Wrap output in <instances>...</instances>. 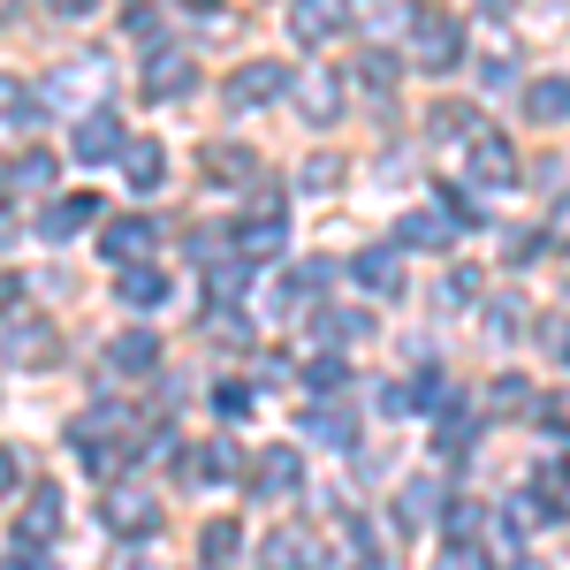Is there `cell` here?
Instances as JSON below:
<instances>
[{"mask_svg":"<svg viewBox=\"0 0 570 570\" xmlns=\"http://www.w3.org/2000/svg\"><path fill=\"white\" fill-rule=\"evenodd\" d=\"M411 53H419V69H456V53H464V16H449V8L411 16Z\"/></svg>","mask_w":570,"mask_h":570,"instance_id":"obj_1","label":"cell"},{"mask_svg":"<svg viewBox=\"0 0 570 570\" xmlns=\"http://www.w3.org/2000/svg\"><path fill=\"white\" fill-rule=\"evenodd\" d=\"M351 274L365 282V289H403V259H395V252H357Z\"/></svg>","mask_w":570,"mask_h":570,"instance_id":"obj_23","label":"cell"},{"mask_svg":"<svg viewBox=\"0 0 570 570\" xmlns=\"http://www.w3.org/2000/svg\"><path fill=\"white\" fill-rule=\"evenodd\" d=\"M160 31H168V23H160L153 8H137V16H130V39H160Z\"/></svg>","mask_w":570,"mask_h":570,"instance_id":"obj_39","label":"cell"},{"mask_svg":"<svg viewBox=\"0 0 570 570\" xmlns=\"http://www.w3.org/2000/svg\"><path fill=\"white\" fill-rule=\"evenodd\" d=\"M403 518H434V480H411V487H403Z\"/></svg>","mask_w":570,"mask_h":570,"instance_id":"obj_35","label":"cell"},{"mask_svg":"<svg viewBox=\"0 0 570 570\" xmlns=\"http://www.w3.org/2000/svg\"><path fill=\"white\" fill-rule=\"evenodd\" d=\"M206 176H252V153L244 145H214L206 153Z\"/></svg>","mask_w":570,"mask_h":570,"instance_id":"obj_29","label":"cell"},{"mask_svg":"<svg viewBox=\"0 0 570 570\" xmlns=\"http://www.w3.org/2000/svg\"><path fill=\"white\" fill-rule=\"evenodd\" d=\"M525 115L532 122H563L570 115V77H540V85H525Z\"/></svg>","mask_w":570,"mask_h":570,"instance_id":"obj_18","label":"cell"},{"mask_svg":"<svg viewBox=\"0 0 570 570\" xmlns=\"http://www.w3.org/2000/svg\"><path fill=\"white\" fill-rule=\"evenodd\" d=\"M236 464H244V456H236V441H206V449H198L183 472H190V480H206V487H220L228 472H236Z\"/></svg>","mask_w":570,"mask_h":570,"instance_id":"obj_21","label":"cell"},{"mask_svg":"<svg viewBox=\"0 0 570 570\" xmlns=\"http://www.w3.org/2000/svg\"><path fill=\"white\" fill-rule=\"evenodd\" d=\"M190 85H198V77H190L183 53H153V61H145V99H183Z\"/></svg>","mask_w":570,"mask_h":570,"instance_id":"obj_15","label":"cell"},{"mask_svg":"<svg viewBox=\"0 0 570 570\" xmlns=\"http://www.w3.org/2000/svg\"><path fill=\"white\" fill-rule=\"evenodd\" d=\"M8 570H53V563H31V556H16V563H8Z\"/></svg>","mask_w":570,"mask_h":570,"instance_id":"obj_45","label":"cell"},{"mask_svg":"<svg viewBox=\"0 0 570 570\" xmlns=\"http://www.w3.org/2000/svg\"><path fill=\"white\" fill-rule=\"evenodd\" d=\"M99 252L130 274V266L153 252V220H137V214H130V220H107V228H99Z\"/></svg>","mask_w":570,"mask_h":570,"instance_id":"obj_10","label":"cell"},{"mask_svg":"<svg viewBox=\"0 0 570 570\" xmlns=\"http://www.w3.org/2000/svg\"><path fill=\"white\" fill-rule=\"evenodd\" d=\"M8 183H16V190H46V183H53V153H23V160L8 168Z\"/></svg>","mask_w":570,"mask_h":570,"instance_id":"obj_26","label":"cell"},{"mask_svg":"<svg viewBox=\"0 0 570 570\" xmlns=\"http://www.w3.org/2000/svg\"><path fill=\"white\" fill-rule=\"evenodd\" d=\"M46 357H53V327H31V320H23V327L8 335V365L23 373V365H46Z\"/></svg>","mask_w":570,"mask_h":570,"instance_id":"obj_22","label":"cell"},{"mask_svg":"<svg viewBox=\"0 0 570 570\" xmlns=\"http://www.w3.org/2000/svg\"><path fill=\"white\" fill-rule=\"evenodd\" d=\"M107 365H115V373H153V365H160V343H153V335H115V343H107Z\"/></svg>","mask_w":570,"mask_h":570,"instance_id":"obj_20","label":"cell"},{"mask_svg":"<svg viewBox=\"0 0 570 570\" xmlns=\"http://www.w3.org/2000/svg\"><path fill=\"white\" fill-rule=\"evenodd\" d=\"M198 548H206V570H228V563H236V548H244V532H236V518H214Z\"/></svg>","mask_w":570,"mask_h":570,"instance_id":"obj_24","label":"cell"},{"mask_svg":"<svg viewBox=\"0 0 570 570\" xmlns=\"http://www.w3.org/2000/svg\"><path fill=\"white\" fill-rule=\"evenodd\" d=\"M99 518H107L115 540H145V532H160V494L153 487H107Z\"/></svg>","mask_w":570,"mask_h":570,"instance_id":"obj_2","label":"cell"},{"mask_svg":"<svg viewBox=\"0 0 570 570\" xmlns=\"http://www.w3.org/2000/svg\"><path fill=\"white\" fill-rule=\"evenodd\" d=\"M53 532H61V494L39 487V494L23 502V518H16V548H39V540H53Z\"/></svg>","mask_w":570,"mask_h":570,"instance_id":"obj_13","label":"cell"},{"mask_svg":"<svg viewBox=\"0 0 570 570\" xmlns=\"http://www.w3.org/2000/svg\"><path fill=\"white\" fill-rule=\"evenodd\" d=\"M244 403H252V389H236V381H220V389H214V411H228V419H236Z\"/></svg>","mask_w":570,"mask_h":570,"instance_id":"obj_38","label":"cell"},{"mask_svg":"<svg viewBox=\"0 0 570 570\" xmlns=\"http://www.w3.org/2000/svg\"><path fill=\"white\" fill-rule=\"evenodd\" d=\"M289 91H297V107H305L312 122H335V107H343V77L335 69H297Z\"/></svg>","mask_w":570,"mask_h":570,"instance_id":"obj_9","label":"cell"},{"mask_svg":"<svg viewBox=\"0 0 570 570\" xmlns=\"http://www.w3.org/2000/svg\"><path fill=\"white\" fill-rule=\"evenodd\" d=\"M0 494H16V449H0Z\"/></svg>","mask_w":570,"mask_h":570,"instance_id":"obj_42","label":"cell"},{"mask_svg":"<svg viewBox=\"0 0 570 570\" xmlns=\"http://www.w3.org/2000/svg\"><path fill=\"white\" fill-rule=\"evenodd\" d=\"M228 244H236V259H244V266H252V259H274V252L289 244V214H282V198H259Z\"/></svg>","mask_w":570,"mask_h":570,"instance_id":"obj_3","label":"cell"},{"mask_svg":"<svg viewBox=\"0 0 570 570\" xmlns=\"http://www.w3.org/2000/svg\"><path fill=\"white\" fill-rule=\"evenodd\" d=\"M282 91H289V69H282V61H252V69H236V77L220 85V99L244 115V107H266V99H282Z\"/></svg>","mask_w":570,"mask_h":570,"instance_id":"obj_4","label":"cell"},{"mask_svg":"<svg viewBox=\"0 0 570 570\" xmlns=\"http://www.w3.org/2000/svg\"><path fill=\"white\" fill-rule=\"evenodd\" d=\"M540 244H570V198L556 206V220H548V236H540Z\"/></svg>","mask_w":570,"mask_h":570,"instance_id":"obj_40","label":"cell"},{"mask_svg":"<svg viewBox=\"0 0 570 570\" xmlns=\"http://www.w3.org/2000/svg\"><path fill=\"white\" fill-rule=\"evenodd\" d=\"M441 570H487V556H480V548H456V556H449Z\"/></svg>","mask_w":570,"mask_h":570,"instance_id":"obj_41","label":"cell"},{"mask_svg":"<svg viewBox=\"0 0 570 570\" xmlns=\"http://www.w3.org/2000/svg\"><path fill=\"white\" fill-rule=\"evenodd\" d=\"M357 85H365V91H389L395 85V53H381V46H373V53L357 61Z\"/></svg>","mask_w":570,"mask_h":570,"instance_id":"obj_28","label":"cell"},{"mask_svg":"<svg viewBox=\"0 0 570 570\" xmlns=\"http://www.w3.org/2000/svg\"><path fill=\"white\" fill-rule=\"evenodd\" d=\"M365 327H373L365 312H327V320H320V335H327V343H357Z\"/></svg>","mask_w":570,"mask_h":570,"instance_id":"obj_30","label":"cell"},{"mask_svg":"<svg viewBox=\"0 0 570 570\" xmlns=\"http://www.w3.org/2000/svg\"><path fill=\"white\" fill-rule=\"evenodd\" d=\"M122 176H130V190H160V176H168V153H160L153 137H130V145H122Z\"/></svg>","mask_w":570,"mask_h":570,"instance_id":"obj_14","label":"cell"},{"mask_svg":"<svg viewBox=\"0 0 570 570\" xmlns=\"http://www.w3.org/2000/svg\"><path fill=\"white\" fill-rule=\"evenodd\" d=\"M403 244H449V220L441 214H411L403 220Z\"/></svg>","mask_w":570,"mask_h":570,"instance_id":"obj_31","label":"cell"},{"mask_svg":"<svg viewBox=\"0 0 570 570\" xmlns=\"http://www.w3.org/2000/svg\"><path fill=\"white\" fill-rule=\"evenodd\" d=\"M480 525H487V510H480V502H456V510H449V532H456V548H464V540H472Z\"/></svg>","mask_w":570,"mask_h":570,"instance_id":"obj_34","label":"cell"},{"mask_svg":"<svg viewBox=\"0 0 570 570\" xmlns=\"http://www.w3.org/2000/svg\"><path fill=\"white\" fill-rule=\"evenodd\" d=\"M23 99H31L23 77H8V69H0V122H8V115H23Z\"/></svg>","mask_w":570,"mask_h":570,"instance_id":"obj_37","label":"cell"},{"mask_svg":"<svg viewBox=\"0 0 570 570\" xmlns=\"http://www.w3.org/2000/svg\"><path fill=\"white\" fill-rule=\"evenodd\" d=\"M305 434L327 441V449H357V419H351V411H335V403H320V411H305Z\"/></svg>","mask_w":570,"mask_h":570,"instance_id":"obj_17","label":"cell"},{"mask_svg":"<svg viewBox=\"0 0 570 570\" xmlns=\"http://www.w3.org/2000/svg\"><path fill=\"white\" fill-rule=\"evenodd\" d=\"M16 297H23V282H16V274H0V312L16 305Z\"/></svg>","mask_w":570,"mask_h":570,"instance_id":"obj_43","label":"cell"},{"mask_svg":"<svg viewBox=\"0 0 570 570\" xmlns=\"http://www.w3.org/2000/svg\"><path fill=\"white\" fill-rule=\"evenodd\" d=\"M351 31V16L335 8V0H305V8H289V39L297 46H327V39H343Z\"/></svg>","mask_w":570,"mask_h":570,"instance_id":"obj_7","label":"cell"},{"mask_svg":"<svg viewBox=\"0 0 570 570\" xmlns=\"http://www.w3.org/2000/svg\"><path fill=\"white\" fill-rule=\"evenodd\" d=\"M99 214V190H77V198H61V206H46V236H77V228H85V220Z\"/></svg>","mask_w":570,"mask_h":570,"instance_id":"obj_19","label":"cell"},{"mask_svg":"<svg viewBox=\"0 0 570 570\" xmlns=\"http://www.w3.org/2000/svg\"><path fill=\"white\" fill-rule=\"evenodd\" d=\"M122 145H130V137H122V122H115V115H85V122H77V137H69V153H77L85 168L122 160Z\"/></svg>","mask_w":570,"mask_h":570,"instance_id":"obj_6","label":"cell"},{"mask_svg":"<svg viewBox=\"0 0 570 570\" xmlns=\"http://www.w3.org/2000/svg\"><path fill=\"white\" fill-rule=\"evenodd\" d=\"M206 297H214V312H220V305H236V297H244V259L214 266V274H206Z\"/></svg>","mask_w":570,"mask_h":570,"instance_id":"obj_25","label":"cell"},{"mask_svg":"<svg viewBox=\"0 0 570 570\" xmlns=\"http://www.w3.org/2000/svg\"><path fill=\"white\" fill-rule=\"evenodd\" d=\"M252 480H259L266 502H289V494H305V464H297L289 449H266L259 464H252Z\"/></svg>","mask_w":570,"mask_h":570,"instance_id":"obj_11","label":"cell"},{"mask_svg":"<svg viewBox=\"0 0 570 570\" xmlns=\"http://www.w3.org/2000/svg\"><path fill=\"white\" fill-rule=\"evenodd\" d=\"M305 381H312V389H320V395L351 389V357H335V351H327V357H312V373H305Z\"/></svg>","mask_w":570,"mask_h":570,"instance_id":"obj_27","label":"cell"},{"mask_svg":"<svg viewBox=\"0 0 570 570\" xmlns=\"http://www.w3.org/2000/svg\"><path fill=\"white\" fill-rule=\"evenodd\" d=\"M548 419H556V426H570V395H556V403H548Z\"/></svg>","mask_w":570,"mask_h":570,"instance_id":"obj_44","label":"cell"},{"mask_svg":"<svg viewBox=\"0 0 570 570\" xmlns=\"http://www.w3.org/2000/svg\"><path fill=\"white\" fill-rule=\"evenodd\" d=\"M297 183H305V190H327V183H343V160H335V153H312Z\"/></svg>","mask_w":570,"mask_h":570,"instance_id":"obj_32","label":"cell"},{"mask_svg":"<svg viewBox=\"0 0 570 570\" xmlns=\"http://www.w3.org/2000/svg\"><path fill=\"white\" fill-rule=\"evenodd\" d=\"M327 556H320V540H312L305 525H274L259 548V570H320Z\"/></svg>","mask_w":570,"mask_h":570,"instance_id":"obj_5","label":"cell"},{"mask_svg":"<svg viewBox=\"0 0 570 570\" xmlns=\"http://www.w3.org/2000/svg\"><path fill=\"white\" fill-rule=\"evenodd\" d=\"M122 305L130 312H160L168 305V274H160V266H130V274H122Z\"/></svg>","mask_w":570,"mask_h":570,"instance_id":"obj_16","label":"cell"},{"mask_svg":"<svg viewBox=\"0 0 570 570\" xmlns=\"http://www.w3.org/2000/svg\"><path fill=\"white\" fill-rule=\"evenodd\" d=\"M434 441H441V456H456V449H472V419H456V411H449Z\"/></svg>","mask_w":570,"mask_h":570,"instance_id":"obj_33","label":"cell"},{"mask_svg":"<svg viewBox=\"0 0 570 570\" xmlns=\"http://www.w3.org/2000/svg\"><path fill=\"white\" fill-rule=\"evenodd\" d=\"M91 91H107V61H69V69L46 77V107H77Z\"/></svg>","mask_w":570,"mask_h":570,"instance_id":"obj_8","label":"cell"},{"mask_svg":"<svg viewBox=\"0 0 570 570\" xmlns=\"http://www.w3.org/2000/svg\"><path fill=\"white\" fill-rule=\"evenodd\" d=\"M441 297H449V305H464V297H480V274H472V266H456V274L441 282Z\"/></svg>","mask_w":570,"mask_h":570,"instance_id":"obj_36","label":"cell"},{"mask_svg":"<svg viewBox=\"0 0 570 570\" xmlns=\"http://www.w3.org/2000/svg\"><path fill=\"white\" fill-rule=\"evenodd\" d=\"M563 357H570V327H563Z\"/></svg>","mask_w":570,"mask_h":570,"instance_id":"obj_46","label":"cell"},{"mask_svg":"<svg viewBox=\"0 0 570 570\" xmlns=\"http://www.w3.org/2000/svg\"><path fill=\"white\" fill-rule=\"evenodd\" d=\"M472 176H480L487 190H502V183L518 176V153H510V137H502V130H480V137H472Z\"/></svg>","mask_w":570,"mask_h":570,"instance_id":"obj_12","label":"cell"}]
</instances>
